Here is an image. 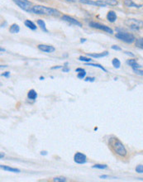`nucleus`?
<instances>
[{"mask_svg":"<svg viewBox=\"0 0 143 182\" xmlns=\"http://www.w3.org/2000/svg\"><path fill=\"white\" fill-rule=\"evenodd\" d=\"M62 71H63V72H69V71H70V68H67V67H63V69H62Z\"/></svg>","mask_w":143,"mask_h":182,"instance_id":"473e14b6","label":"nucleus"},{"mask_svg":"<svg viewBox=\"0 0 143 182\" xmlns=\"http://www.w3.org/2000/svg\"><path fill=\"white\" fill-rule=\"evenodd\" d=\"M112 64L116 69H119L120 66H121V62H120V60H118L117 58H114V59L112 60Z\"/></svg>","mask_w":143,"mask_h":182,"instance_id":"b1692460","label":"nucleus"},{"mask_svg":"<svg viewBox=\"0 0 143 182\" xmlns=\"http://www.w3.org/2000/svg\"><path fill=\"white\" fill-rule=\"evenodd\" d=\"M86 65H88V66H93V67H97V68H99V69H101L102 70H104V72H107V70L105 69V68L104 67V66H102L101 65H99V64H94V63H85Z\"/></svg>","mask_w":143,"mask_h":182,"instance_id":"412c9836","label":"nucleus"},{"mask_svg":"<svg viewBox=\"0 0 143 182\" xmlns=\"http://www.w3.org/2000/svg\"><path fill=\"white\" fill-rule=\"evenodd\" d=\"M31 13L37 14V15L51 16V17H59L60 15V11L56 10L55 8H49V7L42 5L33 6Z\"/></svg>","mask_w":143,"mask_h":182,"instance_id":"f03ea898","label":"nucleus"},{"mask_svg":"<svg viewBox=\"0 0 143 182\" xmlns=\"http://www.w3.org/2000/svg\"><path fill=\"white\" fill-rule=\"evenodd\" d=\"M100 178L101 179H106V178H111V176H105V175H103V176H100Z\"/></svg>","mask_w":143,"mask_h":182,"instance_id":"72a5a7b5","label":"nucleus"},{"mask_svg":"<svg viewBox=\"0 0 143 182\" xmlns=\"http://www.w3.org/2000/svg\"><path fill=\"white\" fill-rule=\"evenodd\" d=\"M108 55V52H101V53H88L87 56H89V57L93 58H103L104 56H107Z\"/></svg>","mask_w":143,"mask_h":182,"instance_id":"4468645a","label":"nucleus"},{"mask_svg":"<svg viewBox=\"0 0 143 182\" xmlns=\"http://www.w3.org/2000/svg\"><path fill=\"white\" fill-rule=\"evenodd\" d=\"M125 25L128 27L129 28L134 31H138L140 29L143 28V21L135 18H128L125 21Z\"/></svg>","mask_w":143,"mask_h":182,"instance_id":"20e7f679","label":"nucleus"},{"mask_svg":"<svg viewBox=\"0 0 143 182\" xmlns=\"http://www.w3.org/2000/svg\"><path fill=\"white\" fill-rule=\"evenodd\" d=\"M5 52V50L3 49V48H1V52Z\"/></svg>","mask_w":143,"mask_h":182,"instance_id":"37998d69","label":"nucleus"},{"mask_svg":"<svg viewBox=\"0 0 143 182\" xmlns=\"http://www.w3.org/2000/svg\"><path fill=\"white\" fill-rule=\"evenodd\" d=\"M108 147L112 150L113 153H115L117 156L120 157H126L128 156V151L127 149L123 145V143L116 137H110L108 138Z\"/></svg>","mask_w":143,"mask_h":182,"instance_id":"f257e3e1","label":"nucleus"},{"mask_svg":"<svg viewBox=\"0 0 143 182\" xmlns=\"http://www.w3.org/2000/svg\"><path fill=\"white\" fill-rule=\"evenodd\" d=\"M127 64L129 65V66L133 69H141V68L142 67L141 65H139L137 62V60L135 59H129V60H127Z\"/></svg>","mask_w":143,"mask_h":182,"instance_id":"ddd939ff","label":"nucleus"},{"mask_svg":"<svg viewBox=\"0 0 143 182\" xmlns=\"http://www.w3.org/2000/svg\"><path fill=\"white\" fill-rule=\"evenodd\" d=\"M19 31H20V27L18 24H12L10 26V28H9V31H10V33L13 34H16V33H18Z\"/></svg>","mask_w":143,"mask_h":182,"instance_id":"f3484780","label":"nucleus"},{"mask_svg":"<svg viewBox=\"0 0 143 182\" xmlns=\"http://www.w3.org/2000/svg\"><path fill=\"white\" fill-rule=\"evenodd\" d=\"M27 98L31 100H35L37 98V93L34 89H31L27 93Z\"/></svg>","mask_w":143,"mask_h":182,"instance_id":"a211bd4d","label":"nucleus"},{"mask_svg":"<svg viewBox=\"0 0 143 182\" xmlns=\"http://www.w3.org/2000/svg\"><path fill=\"white\" fill-rule=\"evenodd\" d=\"M84 81H86V82H94V81H95V78L94 77H87V78H85V80Z\"/></svg>","mask_w":143,"mask_h":182,"instance_id":"c756f323","label":"nucleus"},{"mask_svg":"<svg viewBox=\"0 0 143 182\" xmlns=\"http://www.w3.org/2000/svg\"><path fill=\"white\" fill-rule=\"evenodd\" d=\"M2 76H4V77H7V78H8V77H9V76H10V72H9V71L4 72L3 74H2Z\"/></svg>","mask_w":143,"mask_h":182,"instance_id":"2f4dec72","label":"nucleus"},{"mask_svg":"<svg viewBox=\"0 0 143 182\" xmlns=\"http://www.w3.org/2000/svg\"><path fill=\"white\" fill-rule=\"evenodd\" d=\"M66 2H69V3H75L76 0H65Z\"/></svg>","mask_w":143,"mask_h":182,"instance_id":"58836bf2","label":"nucleus"},{"mask_svg":"<svg viewBox=\"0 0 143 182\" xmlns=\"http://www.w3.org/2000/svg\"><path fill=\"white\" fill-rule=\"evenodd\" d=\"M37 1H40V2H47L48 0H37Z\"/></svg>","mask_w":143,"mask_h":182,"instance_id":"79ce46f5","label":"nucleus"},{"mask_svg":"<svg viewBox=\"0 0 143 182\" xmlns=\"http://www.w3.org/2000/svg\"><path fill=\"white\" fill-rule=\"evenodd\" d=\"M92 168H94V169L104 170L108 168V166L105 165V164H104V165H103V164H95V165H94V166L92 167Z\"/></svg>","mask_w":143,"mask_h":182,"instance_id":"5701e85b","label":"nucleus"},{"mask_svg":"<svg viewBox=\"0 0 143 182\" xmlns=\"http://www.w3.org/2000/svg\"><path fill=\"white\" fill-rule=\"evenodd\" d=\"M24 24H25V26H26L27 27H28V28H30L31 30H32V31H35V30H37V25L34 23L33 22L31 21V20H26V21L24 22Z\"/></svg>","mask_w":143,"mask_h":182,"instance_id":"2eb2a0df","label":"nucleus"},{"mask_svg":"<svg viewBox=\"0 0 143 182\" xmlns=\"http://www.w3.org/2000/svg\"><path fill=\"white\" fill-rule=\"evenodd\" d=\"M115 36L120 41H122L125 43H128V44H132L133 42H135L136 41L135 36L133 34L125 32V31H119V32L116 33Z\"/></svg>","mask_w":143,"mask_h":182,"instance_id":"7ed1b4c3","label":"nucleus"},{"mask_svg":"<svg viewBox=\"0 0 143 182\" xmlns=\"http://www.w3.org/2000/svg\"><path fill=\"white\" fill-rule=\"evenodd\" d=\"M125 53L128 56H134V54H133L132 52H125Z\"/></svg>","mask_w":143,"mask_h":182,"instance_id":"c9c22d12","label":"nucleus"},{"mask_svg":"<svg viewBox=\"0 0 143 182\" xmlns=\"http://www.w3.org/2000/svg\"><path fill=\"white\" fill-rule=\"evenodd\" d=\"M13 1L23 11L27 13H31V10L33 8L31 2L28 0H13Z\"/></svg>","mask_w":143,"mask_h":182,"instance_id":"39448f33","label":"nucleus"},{"mask_svg":"<svg viewBox=\"0 0 143 182\" xmlns=\"http://www.w3.org/2000/svg\"><path fill=\"white\" fill-rule=\"evenodd\" d=\"M133 71L138 76H143V70H141L140 69H133Z\"/></svg>","mask_w":143,"mask_h":182,"instance_id":"c85d7f7f","label":"nucleus"},{"mask_svg":"<svg viewBox=\"0 0 143 182\" xmlns=\"http://www.w3.org/2000/svg\"><path fill=\"white\" fill-rule=\"evenodd\" d=\"M136 172H137L139 174H142L143 173V165H138L136 167Z\"/></svg>","mask_w":143,"mask_h":182,"instance_id":"cd10ccee","label":"nucleus"},{"mask_svg":"<svg viewBox=\"0 0 143 182\" xmlns=\"http://www.w3.org/2000/svg\"><path fill=\"white\" fill-rule=\"evenodd\" d=\"M62 66H60V65H58V66H55V67H52L51 70H55V69H60V68H61Z\"/></svg>","mask_w":143,"mask_h":182,"instance_id":"4c0bfd02","label":"nucleus"},{"mask_svg":"<svg viewBox=\"0 0 143 182\" xmlns=\"http://www.w3.org/2000/svg\"><path fill=\"white\" fill-rule=\"evenodd\" d=\"M107 19L110 22V23H114L117 20V14L114 11L110 10L107 13Z\"/></svg>","mask_w":143,"mask_h":182,"instance_id":"f8f14e48","label":"nucleus"},{"mask_svg":"<svg viewBox=\"0 0 143 182\" xmlns=\"http://www.w3.org/2000/svg\"><path fill=\"white\" fill-rule=\"evenodd\" d=\"M80 3L83 4H87V5H93L98 6V7H106L101 0H97V1H93V0H80L79 1Z\"/></svg>","mask_w":143,"mask_h":182,"instance_id":"1a4fd4ad","label":"nucleus"},{"mask_svg":"<svg viewBox=\"0 0 143 182\" xmlns=\"http://www.w3.org/2000/svg\"><path fill=\"white\" fill-rule=\"evenodd\" d=\"M3 156H4V154H3V152H1V156H0V158L3 159Z\"/></svg>","mask_w":143,"mask_h":182,"instance_id":"a19ab883","label":"nucleus"},{"mask_svg":"<svg viewBox=\"0 0 143 182\" xmlns=\"http://www.w3.org/2000/svg\"><path fill=\"white\" fill-rule=\"evenodd\" d=\"M123 4L126 8H141L142 7V4H137V3H134L133 0H123Z\"/></svg>","mask_w":143,"mask_h":182,"instance_id":"9b49d317","label":"nucleus"},{"mask_svg":"<svg viewBox=\"0 0 143 182\" xmlns=\"http://www.w3.org/2000/svg\"><path fill=\"white\" fill-rule=\"evenodd\" d=\"M83 70H84L83 69V68H77V69H76V72H80V71H83Z\"/></svg>","mask_w":143,"mask_h":182,"instance_id":"f704fd0d","label":"nucleus"},{"mask_svg":"<svg viewBox=\"0 0 143 182\" xmlns=\"http://www.w3.org/2000/svg\"><path fill=\"white\" fill-rule=\"evenodd\" d=\"M41 155H42V156H46V155H47V151H41Z\"/></svg>","mask_w":143,"mask_h":182,"instance_id":"e433bc0d","label":"nucleus"},{"mask_svg":"<svg viewBox=\"0 0 143 182\" xmlns=\"http://www.w3.org/2000/svg\"><path fill=\"white\" fill-rule=\"evenodd\" d=\"M40 80H41V81H43V80H44V77H40Z\"/></svg>","mask_w":143,"mask_h":182,"instance_id":"c03bdc74","label":"nucleus"},{"mask_svg":"<svg viewBox=\"0 0 143 182\" xmlns=\"http://www.w3.org/2000/svg\"><path fill=\"white\" fill-rule=\"evenodd\" d=\"M0 167L1 169L4 170V171H7V172H15V173H19L21 172L19 169H17V168H13V167H10L8 166H3V165H0Z\"/></svg>","mask_w":143,"mask_h":182,"instance_id":"dca6fc26","label":"nucleus"},{"mask_svg":"<svg viewBox=\"0 0 143 182\" xmlns=\"http://www.w3.org/2000/svg\"><path fill=\"white\" fill-rule=\"evenodd\" d=\"M101 1L106 6H116L117 5V3H118V1H117V0H101Z\"/></svg>","mask_w":143,"mask_h":182,"instance_id":"aec40b11","label":"nucleus"},{"mask_svg":"<svg viewBox=\"0 0 143 182\" xmlns=\"http://www.w3.org/2000/svg\"><path fill=\"white\" fill-rule=\"evenodd\" d=\"M111 48H112V50H115V51H122V48L118 47V46H116V45H113V46H112V47H111Z\"/></svg>","mask_w":143,"mask_h":182,"instance_id":"7c9ffc66","label":"nucleus"},{"mask_svg":"<svg viewBox=\"0 0 143 182\" xmlns=\"http://www.w3.org/2000/svg\"><path fill=\"white\" fill-rule=\"evenodd\" d=\"M135 46L140 49L143 50V38H138L135 41Z\"/></svg>","mask_w":143,"mask_h":182,"instance_id":"4be33fe9","label":"nucleus"},{"mask_svg":"<svg viewBox=\"0 0 143 182\" xmlns=\"http://www.w3.org/2000/svg\"><path fill=\"white\" fill-rule=\"evenodd\" d=\"M61 19H62L63 21L66 22V23H68L69 24H71V25H74V26L80 27H82L81 23H80L78 20H76V19L73 18L72 17H70V16L63 15L62 17H61Z\"/></svg>","mask_w":143,"mask_h":182,"instance_id":"0eeeda50","label":"nucleus"},{"mask_svg":"<svg viewBox=\"0 0 143 182\" xmlns=\"http://www.w3.org/2000/svg\"><path fill=\"white\" fill-rule=\"evenodd\" d=\"M53 181L55 182H65L67 181V180L65 177L63 176H58V177H55V178H53Z\"/></svg>","mask_w":143,"mask_h":182,"instance_id":"393cba45","label":"nucleus"},{"mask_svg":"<svg viewBox=\"0 0 143 182\" xmlns=\"http://www.w3.org/2000/svg\"><path fill=\"white\" fill-rule=\"evenodd\" d=\"M86 42V39L85 38H82V39H80V42L81 43H84V42Z\"/></svg>","mask_w":143,"mask_h":182,"instance_id":"ea45409f","label":"nucleus"},{"mask_svg":"<svg viewBox=\"0 0 143 182\" xmlns=\"http://www.w3.org/2000/svg\"><path fill=\"white\" fill-rule=\"evenodd\" d=\"M89 27H91L93 28L99 29V30H101V31H106L109 34H113V31L112 29H111L109 27L105 26V25H103V24H100L99 23H96V22H90L89 23Z\"/></svg>","mask_w":143,"mask_h":182,"instance_id":"423d86ee","label":"nucleus"},{"mask_svg":"<svg viewBox=\"0 0 143 182\" xmlns=\"http://www.w3.org/2000/svg\"><path fill=\"white\" fill-rule=\"evenodd\" d=\"M37 25L41 27V29H42V31H45V32H48V31H47V27H46V23H45L43 20H42V19H38L37 21Z\"/></svg>","mask_w":143,"mask_h":182,"instance_id":"6ab92c4d","label":"nucleus"},{"mask_svg":"<svg viewBox=\"0 0 143 182\" xmlns=\"http://www.w3.org/2000/svg\"><path fill=\"white\" fill-rule=\"evenodd\" d=\"M85 76H86L85 70H83V71L78 72V74H77V77H78L79 79H80V80H83V79H84Z\"/></svg>","mask_w":143,"mask_h":182,"instance_id":"bb28decb","label":"nucleus"},{"mask_svg":"<svg viewBox=\"0 0 143 182\" xmlns=\"http://www.w3.org/2000/svg\"><path fill=\"white\" fill-rule=\"evenodd\" d=\"M74 161L77 164H85L87 162V156L82 152H76L74 156Z\"/></svg>","mask_w":143,"mask_h":182,"instance_id":"6e6552de","label":"nucleus"},{"mask_svg":"<svg viewBox=\"0 0 143 182\" xmlns=\"http://www.w3.org/2000/svg\"><path fill=\"white\" fill-rule=\"evenodd\" d=\"M79 60H80V61H84V62H90L92 60L91 58H88L86 57V56H80V57H79Z\"/></svg>","mask_w":143,"mask_h":182,"instance_id":"a878e982","label":"nucleus"},{"mask_svg":"<svg viewBox=\"0 0 143 182\" xmlns=\"http://www.w3.org/2000/svg\"><path fill=\"white\" fill-rule=\"evenodd\" d=\"M37 48L43 52H47V53H52L55 51V48L52 46L46 44H40L37 46Z\"/></svg>","mask_w":143,"mask_h":182,"instance_id":"9d476101","label":"nucleus"}]
</instances>
